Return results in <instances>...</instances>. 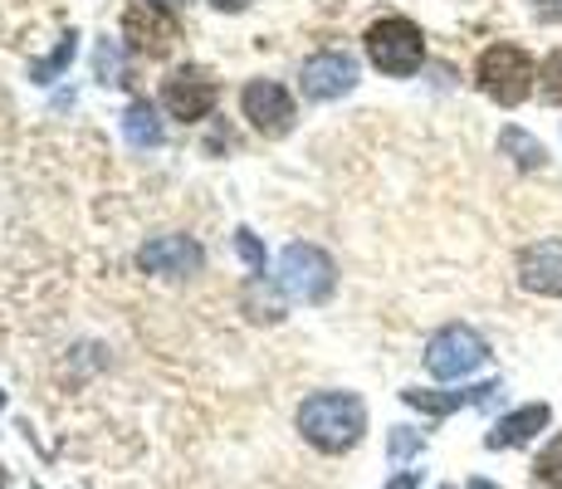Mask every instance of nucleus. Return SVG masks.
Here are the masks:
<instances>
[{
    "label": "nucleus",
    "instance_id": "1a4fd4ad",
    "mask_svg": "<svg viewBox=\"0 0 562 489\" xmlns=\"http://www.w3.org/2000/svg\"><path fill=\"white\" fill-rule=\"evenodd\" d=\"M518 285L528 293L562 299V241H538L518 255Z\"/></svg>",
    "mask_w": 562,
    "mask_h": 489
},
{
    "label": "nucleus",
    "instance_id": "aec40b11",
    "mask_svg": "<svg viewBox=\"0 0 562 489\" xmlns=\"http://www.w3.org/2000/svg\"><path fill=\"white\" fill-rule=\"evenodd\" d=\"M99 69H103V74H113V84L123 79V64H117V49H113V45H103V49H99Z\"/></svg>",
    "mask_w": 562,
    "mask_h": 489
},
{
    "label": "nucleus",
    "instance_id": "2eb2a0df",
    "mask_svg": "<svg viewBox=\"0 0 562 489\" xmlns=\"http://www.w3.org/2000/svg\"><path fill=\"white\" fill-rule=\"evenodd\" d=\"M499 147L509 152V157H514V162H518V167H524V171H533V167H543V162H548L543 143H538V137H528L524 127H504Z\"/></svg>",
    "mask_w": 562,
    "mask_h": 489
},
{
    "label": "nucleus",
    "instance_id": "9d476101",
    "mask_svg": "<svg viewBox=\"0 0 562 489\" xmlns=\"http://www.w3.org/2000/svg\"><path fill=\"white\" fill-rule=\"evenodd\" d=\"M161 103H167L181 123H196V118H205L215 108V84L205 79L201 69H177L167 79V89H161Z\"/></svg>",
    "mask_w": 562,
    "mask_h": 489
},
{
    "label": "nucleus",
    "instance_id": "20e7f679",
    "mask_svg": "<svg viewBox=\"0 0 562 489\" xmlns=\"http://www.w3.org/2000/svg\"><path fill=\"white\" fill-rule=\"evenodd\" d=\"M333 279H338V269H333V259L323 255L318 245H289L284 255H279V285L289 289V299H304V303H318L333 293Z\"/></svg>",
    "mask_w": 562,
    "mask_h": 489
},
{
    "label": "nucleus",
    "instance_id": "f8f14e48",
    "mask_svg": "<svg viewBox=\"0 0 562 489\" xmlns=\"http://www.w3.org/2000/svg\"><path fill=\"white\" fill-rule=\"evenodd\" d=\"M553 421V411L538 401V407H524V411H514V416H504L499 426L490 431V451H509V445H524V441H533L538 431Z\"/></svg>",
    "mask_w": 562,
    "mask_h": 489
},
{
    "label": "nucleus",
    "instance_id": "dca6fc26",
    "mask_svg": "<svg viewBox=\"0 0 562 489\" xmlns=\"http://www.w3.org/2000/svg\"><path fill=\"white\" fill-rule=\"evenodd\" d=\"M245 309H250V319H265V323H274L279 313H284V309H279V299L269 293L265 279H255V285L245 289Z\"/></svg>",
    "mask_w": 562,
    "mask_h": 489
},
{
    "label": "nucleus",
    "instance_id": "f3484780",
    "mask_svg": "<svg viewBox=\"0 0 562 489\" xmlns=\"http://www.w3.org/2000/svg\"><path fill=\"white\" fill-rule=\"evenodd\" d=\"M533 475L543 485H553V489H562V436H553L548 441V451L538 455V465H533Z\"/></svg>",
    "mask_w": 562,
    "mask_h": 489
},
{
    "label": "nucleus",
    "instance_id": "423d86ee",
    "mask_svg": "<svg viewBox=\"0 0 562 489\" xmlns=\"http://www.w3.org/2000/svg\"><path fill=\"white\" fill-rule=\"evenodd\" d=\"M123 35H127V45L143 54H167L177 45V20H171L167 5H157V0H137L123 15Z\"/></svg>",
    "mask_w": 562,
    "mask_h": 489
},
{
    "label": "nucleus",
    "instance_id": "5701e85b",
    "mask_svg": "<svg viewBox=\"0 0 562 489\" xmlns=\"http://www.w3.org/2000/svg\"><path fill=\"white\" fill-rule=\"evenodd\" d=\"M392 489H416V475H396Z\"/></svg>",
    "mask_w": 562,
    "mask_h": 489
},
{
    "label": "nucleus",
    "instance_id": "ddd939ff",
    "mask_svg": "<svg viewBox=\"0 0 562 489\" xmlns=\"http://www.w3.org/2000/svg\"><path fill=\"white\" fill-rule=\"evenodd\" d=\"M490 391H499V387L484 382V387H470V391H402V397H406V407H420V411H430V416H446V411L464 407V401H484Z\"/></svg>",
    "mask_w": 562,
    "mask_h": 489
},
{
    "label": "nucleus",
    "instance_id": "9b49d317",
    "mask_svg": "<svg viewBox=\"0 0 562 489\" xmlns=\"http://www.w3.org/2000/svg\"><path fill=\"white\" fill-rule=\"evenodd\" d=\"M143 269L153 275H167V279H181V275H196L201 269V245L187 241V235H157V241L143 245Z\"/></svg>",
    "mask_w": 562,
    "mask_h": 489
},
{
    "label": "nucleus",
    "instance_id": "393cba45",
    "mask_svg": "<svg viewBox=\"0 0 562 489\" xmlns=\"http://www.w3.org/2000/svg\"><path fill=\"white\" fill-rule=\"evenodd\" d=\"M157 5H171V0H157Z\"/></svg>",
    "mask_w": 562,
    "mask_h": 489
},
{
    "label": "nucleus",
    "instance_id": "f257e3e1",
    "mask_svg": "<svg viewBox=\"0 0 562 489\" xmlns=\"http://www.w3.org/2000/svg\"><path fill=\"white\" fill-rule=\"evenodd\" d=\"M299 431H304L308 445H318L328 455L352 451L367 431V407L352 391H318L299 407Z\"/></svg>",
    "mask_w": 562,
    "mask_h": 489
},
{
    "label": "nucleus",
    "instance_id": "a878e982",
    "mask_svg": "<svg viewBox=\"0 0 562 489\" xmlns=\"http://www.w3.org/2000/svg\"><path fill=\"white\" fill-rule=\"evenodd\" d=\"M0 407H5V397H0Z\"/></svg>",
    "mask_w": 562,
    "mask_h": 489
},
{
    "label": "nucleus",
    "instance_id": "4468645a",
    "mask_svg": "<svg viewBox=\"0 0 562 489\" xmlns=\"http://www.w3.org/2000/svg\"><path fill=\"white\" fill-rule=\"evenodd\" d=\"M123 137L133 147H157L161 143V123H157V113L147 103H133L123 113Z\"/></svg>",
    "mask_w": 562,
    "mask_h": 489
},
{
    "label": "nucleus",
    "instance_id": "b1692460",
    "mask_svg": "<svg viewBox=\"0 0 562 489\" xmlns=\"http://www.w3.org/2000/svg\"><path fill=\"white\" fill-rule=\"evenodd\" d=\"M470 489H499V485H490V480H470Z\"/></svg>",
    "mask_w": 562,
    "mask_h": 489
},
{
    "label": "nucleus",
    "instance_id": "0eeeda50",
    "mask_svg": "<svg viewBox=\"0 0 562 489\" xmlns=\"http://www.w3.org/2000/svg\"><path fill=\"white\" fill-rule=\"evenodd\" d=\"M304 93L308 98H318V103H328V98H342V93H352V84H358V59L352 54H342V49H323V54H313V59L304 64Z\"/></svg>",
    "mask_w": 562,
    "mask_h": 489
},
{
    "label": "nucleus",
    "instance_id": "a211bd4d",
    "mask_svg": "<svg viewBox=\"0 0 562 489\" xmlns=\"http://www.w3.org/2000/svg\"><path fill=\"white\" fill-rule=\"evenodd\" d=\"M543 98L548 103H562V49H553L543 64Z\"/></svg>",
    "mask_w": 562,
    "mask_h": 489
},
{
    "label": "nucleus",
    "instance_id": "f03ea898",
    "mask_svg": "<svg viewBox=\"0 0 562 489\" xmlns=\"http://www.w3.org/2000/svg\"><path fill=\"white\" fill-rule=\"evenodd\" d=\"M480 89L494 98V103L514 108L524 103L528 89H533V59H528L518 45H490L480 54V69H474Z\"/></svg>",
    "mask_w": 562,
    "mask_h": 489
},
{
    "label": "nucleus",
    "instance_id": "412c9836",
    "mask_svg": "<svg viewBox=\"0 0 562 489\" xmlns=\"http://www.w3.org/2000/svg\"><path fill=\"white\" fill-rule=\"evenodd\" d=\"M416 436H411V431H396V436H392V455H396V460H402V455H411V451H416Z\"/></svg>",
    "mask_w": 562,
    "mask_h": 489
},
{
    "label": "nucleus",
    "instance_id": "7ed1b4c3",
    "mask_svg": "<svg viewBox=\"0 0 562 489\" xmlns=\"http://www.w3.org/2000/svg\"><path fill=\"white\" fill-rule=\"evenodd\" d=\"M367 54H372V64L382 74H416L420 59H426V40H420V30L411 25L402 15H386L376 20L372 30H367Z\"/></svg>",
    "mask_w": 562,
    "mask_h": 489
},
{
    "label": "nucleus",
    "instance_id": "6ab92c4d",
    "mask_svg": "<svg viewBox=\"0 0 562 489\" xmlns=\"http://www.w3.org/2000/svg\"><path fill=\"white\" fill-rule=\"evenodd\" d=\"M235 245H240V255H245V259H250V265H255V275L265 279V249L255 245V235H250V231H240V235H235Z\"/></svg>",
    "mask_w": 562,
    "mask_h": 489
},
{
    "label": "nucleus",
    "instance_id": "39448f33",
    "mask_svg": "<svg viewBox=\"0 0 562 489\" xmlns=\"http://www.w3.org/2000/svg\"><path fill=\"white\" fill-rule=\"evenodd\" d=\"M484 357H490V347H484L480 333L460 329V323H450V329H440L436 338L426 343V367L430 377H470L474 367H484Z\"/></svg>",
    "mask_w": 562,
    "mask_h": 489
},
{
    "label": "nucleus",
    "instance_id": "4be33fe9",
    "mask_svg": "<svg viewBox=\"0 0 562 489\" xmlns=\"http://www.w3.org/2000/svg\"><path fill=\"white\" fill-rule=\"evenodd\" d=\"M211 5H221V10H245L250 0H211Z\"/></svg>",
    "mask_w": 562,
    "mask_h": 489
},
{
    "label": "nucleus",
    "instance_id": "6e6552de",
    "mask_svg": "<svg viewBox=\"0 0 562 489\" xmlns=\"http://www.w3.org/2000/svg\"><path fill=\"white\" fill-rule=\"evenodd\" d=\"M240 103H245V118H250V123H255L265 137H284V133H289V123H294V103H289V93L279 89L274 79H255V84H245Z\"/></svg>",
    "mask_w": 562,
    "mask_h": 489
}]
</instances>
